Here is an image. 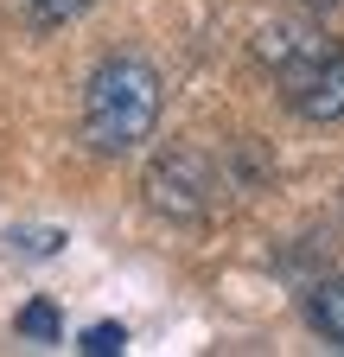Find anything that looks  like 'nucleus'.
Listing matches in <instances>:
<instances>
[{"mask_svg":"<svg viewBox=\"0 0 344 357\" xmlns=\"http://www.w3.org/2000/svg\"><path fill=\"white\" fill-rule=\"evenodd\" d=\"M262 64L281 83V102L306 121H344V45L319 26H268Z\"/></svg>","mask_w":344,"mask_h":357,"instance_id":"1","label":"nucleus"},{"mask_svg":"<svg viewBox=\"0 0 344 357\" xmlns=\"http://www.w3.org/2000/svg\"><path fill=\"white\" fill-rule=\"evenodd\" d=\"M153 121H159V70L127 52L96 64L83 89V141L96 153H127L153 134Z\"/></svg>","mask_w":344,"mask_h":357,"instance_id":"2","label":"nucleus"},{"mask_svg":"<svg viewBox=\"0 0 344 357\" xmlns=\"http://www.w3.org/2000/svg\"><path fill=\"white\" fill-rule=\"evenodd\" d=\"M147 198H153L166 217H198V211H204V166H198L191 153L159 160L153 178H147Z\"/></svg>","mask_w":344,"mask_h":357,"instance_id":"3","label":"nucleus"},{"mask_svg":"<svg viewBox=\"0 0 344 357\" xmlns=\"http://www.w3.org/2000/svg\"><path fill=\"white\" fill-rule=\"evenodd\" d=\"M306 319H313V332H319L325 344H338V351H344V275L313 287V300H306Z\"/></svg>","mask_w":344,"mask_h":357,"instance_id":"4","label":"nucleus"},{"mask_svg":"<svg viewBox=\"0 0 344 357\" xmlns=\"http://www.w3.org/2000/svg\"><path fill=\"white\" fill-rule=\"evenodd\" d=\"M13 332H19V338H38V344H52V338L64 332V312H58L52 300H26L19 319H13Z\"/></svg>","mask_w":344,"mask_h":357,"instance_id":"5","label":"nucleus"},{"mask_svg":"<svg viewBox=\"0 0 344 357\" xmlns=\"http://www.w3.org/2000/svg\"><path fill=\"white\" fill-rule=\"evenodd\" d=\"M96 0H26V20L32 26H70V20H83Z\"/></svg>","mask_w":344,"mask_h":357,"instance_id":"6","label":"nucleus"},{"mask_svg":"<svg viewBox=\"0 0 344 357\" xmlns=\"http://www.w3.org/2000/svg\"><path fill=\"white\" fill-rule=\"evenodd\" d=\"M83 351H90V357H115V351H127V332L109 319V326H90V332H83Z\"/></svg>","mask_w":344,"mask_h":357,"instance_id":"7","label":"nucleus"},{"mask_svg":"<svg viewBox=\"0 0 344 357\" xmlns=\"http://www.w3.org/2000/svg\"><path fill=\"white\" fill-rule=\"evenodd\" d=\"M306 7H313V13H331V7H344V0H306Z\"/></svg>","mask_w":344,"mask_h":357,"instance_id":"8","label":"nucleus"}]
</instances>
